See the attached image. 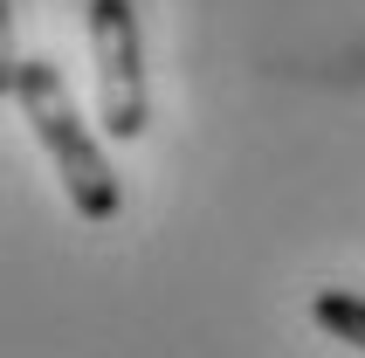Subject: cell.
Listing matches in <instances>:
<instances>
[{
  "label": "cell",
  "instance_id": "6da1fadb",
  "mask_svg": "<svg viewBox=\"0 0 365 358\" xmlns=\"http://www.w3.org/2000/svg\"><path fill=\"white\" fill-rule=\"evenodd\" d=\"M7 90H14L28 131L41 138V152L56 159L69 207H76L83 220H118V207H124L118 173H110V159H103V145L83 131V118H76V103H69L62 69H56V62H41V56H21L14 76H7Z\"/></svg>",
  "mask_w": 365,
  "mask_h": 358
},
{
  "label": "cell",
  "instance_id": "7a4b0ae2",
  "mask_svg": "<svg viewBox=\"0 0 365 358\" xmlns=\"http://www.w3.org/2000/svg\"><path fill=\"white\" fill-rule=\"evenodd\" d=\"M90 56H97V118L110 138L145 131V62H138V21L131 0H90Z\"/></svg>",
  "mask_w": 365,
  "mask_h": 358
},
{
  "label": "cell",
  "instance_id": "3957f363",
  "mask_svg": "<svg viewBox=\"0 0 365 358\" xmlns=\"http://www.w3.org/2000/svg\"><path fill=\"white\" fill-rule=\"evenodd\" d=\"M310 317H317V331H331V338H345L365 352V297H351V290H317L310 297Z\"/></svg>",
  "mask_w": 365,
  "mask_h": 358
}]
</instances>
